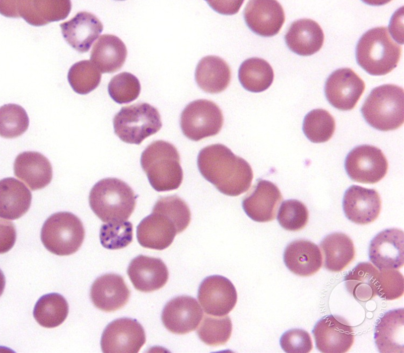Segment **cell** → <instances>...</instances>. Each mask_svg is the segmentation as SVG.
<instances>
[{
    "mask_svg": "<svg viewBox=\"0 0 404 353\" xmlns=\"http://www.w3.org/2000/svg\"><path fill=\"white\" fill-rule=\"evenodd\" d=\"M195 77L197 84L203 91L211 94L218 93L228 86L231 71L222 59L215 56H207L199 62Z\"/></svg>",
    "mask_w": 404,
    "mask_h": 353,
    "instance_id": "30",
    "label": "cell"
},
{
    "mask_svg": "<svg viewBox=\"0 0 404 353\" xmlns=\"http://www.w3.org/2000/svg\"><path fill=\"white\" fill-rule=\"evenodd\" d=\"M347 174L353 181L374 184L383 178L388 168L387 160L379 148L363 144L353 148L344 161Z\"/></svg>",
    "mask_w": 404,
    "mask_h": 353,
    "instance_id": "10",
    "label": "cell"
},
{
    "mask_svg": "<svg viewBox=\"0 0 404 353\" xmlns=\"http://www.w3.org/2000/svg\"><path fill=\"white\" fill-rule=\"evenodd\" d=\"M140 89L138 78L132 73L126 71L114 76L108 85L110 97L121 104L135 100L139 95Z\"/></svg>",
    "mask_w": 404,
    "mask_h": 353,
    "instance_id": "39",
    "label": "cell"
},
{
    "mask_svg": "<svg viewBox=\"0 0 404 353\" xmlns=\"http://www.w3.org/2000/svg\"><path fill=\"white\" fill-rule=\"evenodd\" d=\"M29 125L28 116L21 106L9 103L0 107L1 137L6 139L18 137L26 131Z\"/></svg>",
    "mask_w": 404,
    "mask_h": 353,
    "instance_id": "38",
    "label": "cell"
},
{
    "mask_svg": "<svg viewBox=\"0 0 404 353\" xmlns=\"http://www.w3.org/2000/svg\"><path fill=\"white\" fill-rule=\"evenodd\" d=\"M60 26L66 41L81 53L89 51L103 29L101 21L93 13L86 11L77 12Z\"/></svg>",
    "mask_w": 404,
    "mask_h": 353,
    "instance_id": "23",
    "label": "cell"
},
{
    "mask_svg": "<svg viewBox=\"0 0 404 353\" xmlns=\"http://www.w3.org/2000/svg\"><path fill=\"white\" fill-rule=\"evenodd\" d=\"M68 304L61 294L50 293L42 296L36 302L33 316L39 325L53 328L60 325L67 318Z\"/></svg>",
    "mask_w": 404,
    "mask_h": 353,
    "instance_id": "34",
    "label": "cell"
},
{
    "mask_svg": "<svg viewBox=\"0 0 404 353\" xmlns=\"http://www.w3.org/2000/svg\"><path fill=\"white\" fill-rule=\"evenodd\" d=\"M223 124L220 108L207 99H198L189 103L180 116V127L185 136L199 141L217 135Z\"/></svg>",
    "mask_w": 404,
    "mask_h": 353,
    "instance_id": "9",
    "label": "cell"
},
{
    "mask_svg": "<svg viewBox=\"0 0 404 353\" xmlns=\"http://www.w3.org/2000/svg\"><path fill=\"white\" fill-rule=\"evenodd\" d=\"M320 245L324 257V267L330 271H342L354 258L353 242L344 233L330 234L324 238Z\"/></svg>",
    "mask_w": 404,
    "mask_h": 353,
    "instance_id": "31",
    "label": "cell"
},
{
    "mask_svg": "<svg viewBox=\"0 0 404 353\" xmlns=\"http://www.w3.org/2000/svg\"><path fill=\"white\" fill-rule=\"evenodd\" d=\"M342 208L349 220L358 224H366L379 216L381 201L375 189L352 185L344 193Z\"/></svg>",
    "mask_w": 404,
    "mask_h": 353,
    "instance_id": "18",
    "label": "cell"
},
{
    "mask_svg": "<svg viewBox=\"0 0 404 353\" xmlns=\"http://www.w3.org/2000/svg\"><path fill=\"white\" fill-rule=\"evenodd\" d=\"M198 299L204 312L221 316L229 313L237 300L236 288L227 278L212 275L204 278L200 283Z\"/></svg>",
    "mask_w": 404,
    "mask_h": 353,
    "instance_id": "13",
    "label": "cell"
},
{
    "mask_svg": "<svg viewBox=\"0 0 404 353\" xmlns=\"http://www.w3.org/2000/svg\"><path fill=\"white\" fill-rule=\"evenodd\" d=\"M152 210L169 216L177 226L179 233L186 229L191 221V212L188 205L177 195L160 197Z\"/></svg>",
    "mask_w": 404,
    "mask_h": 353,
    "instance_id": "42",
    "label": "cell"
},
{
    "mask_svg": "<svg viewBox=\"0 0 404 353\" xmlns=\"http://www.w3.org/2000/svg\"><path fill=\"white\" fill-rule=\"evenodd\" d=\"M145 341L141 325L136 319L124 317L112 321L106 327L100 344L104 353H136Z\"/></svg>",
    "mask_w": 404,
    "mask_h": 353,
    "instance_id": "11",
    "label": "cell"
},
{
    "mask_svg": "<svg viewBox=\"0 0 404 353\" xmlns=\"http://www.w3.org/2000/svg\"><path fill=\"white\" fill-rule=\"evenodd\" d=\"M365 89L363 80L352 69L333 71L325 82L324 91L330 104L342 111L354 108Z\"/></svg>",
    "mask_w": 404,
    "mask_h": 353,
    "instance_id": "12",
    "label": "cell"
},
{
    "mask_svg": "<svg viewBox=\"0 0 404 353\" xmlns=\"http://www.w3.org/2000/svg\"><path fill=\"white\" fill-rule=\"evenodd\" d=\"M282 349L288 353H307L313 348L309 334L301 329H292L284 332L280 338Z\"/></svg>",
    "mask_w": 404,
    "mask_h": 353,
    "instance_id": "44",
    "label": "cell"
},
{
    "mask_svg": "<svg viewBox=\"0 0 404 353\" xmlns=\"http://www.w3.org/2000/svg\"><path fill=\"white\" fill-rule=\"evenodd\" d=\"M130 290L123 278L114 273L106 274L97 278L90 291L91 300L98 309L113 312L123 307L128 302Z\"/></svg>",
    "mask_w": 404,
    "mask_h": 353,
    "instance_id": "21",
    "label": "cell"
},
{
    "mask_svg": "<svg viewBox=\"0 0 404 353\" xmlns=\"http://www.w3.org/2000/svg\"><path fill=\"white\" fill-rule=\"evenodd\" d=\"M203 317L197 300L190 296L180 295L169 300L161 313L164 327L176 334H186L195 330Z\"/></svg>",
    "mask_w": 404,
    "mask_h": 353,
    "instance_id": "14",
    "label": "cell"
},
{
    "mask_svg": "<svg viewBox=\"0 0 404 353\" xmlns=\"http://www.w3.org/2000/svg\"><path fill=\"white\" fill-rule=\"evenodd\" d=\"M324 316L315 324L312 333L317 349L323 353L347 352L354 341L352 327L339 317Z\"/></svg>",
    "mask_w": 404,
    "mask_h": 353,
    "instance_id": "15",
    "label": "cell"
},
{
    "mask_svg": "<svg viewBox=\"0 0 404 353\" xmlns=\"http://www.w3.org/2000/svg\"><path fill=\"white\" fill-rule=\"evenodd\" d=\"M0 13L11 18L22 17L34 26H41L67 18L71 9L69 0H0Z\"/></svg>",
    "mask_w": 404,
    "mask_h": 353,
    "instance_id": "8",
    "label": "cell"
},
{
    "mask_svg": "<svg viewBox=\"0 0 404 353\" xmlns=\"http://www.w3.org/2000/svg\"><path fill=\"white\" fill-rule=\"evenodd\" d=\"M361 112L366 122L378 130L399 128L404 120L403 89L393 84L375 87L366 97Z\"/></svg>",
    "mask_w": 404,
    "mask_h": 353,
    "instance_id": "5",
    "label": "cell"
},
{
    "mask_svg": "<svg viewBox=\"0 0 404 353\" xmlns=\"http://www.w3.org/2000/svg\"><path fill=\"white\" fill-rule=\"evenodd\" d=\"M137 196L124 181L107 178L97 182L89 195L90 207L106 223L127 221L133 212Z\"/></svg>",
    "mask_w": 404,
    "mask_h": 353,
    "instance_id": "2",
    "label": "cell"
},
{
    "mask_svg": "<svg viewBox=\"0 0 404 353\" xmlns=\"http://www.w3.org/2000/svg\"><path fill=\"white\" fill-rule=\"evenodd\" d=\"M272 68L266 60L254 57L244 61L238 70V78L242 86L252 92H261L272 84Z\"/></svg>",
    "mask_w": 404,
    "mask_h": 353,
    "instance_id": "33",
    "label": "cell"
},
{
    "mask_svg": "<svg viewBox=\"0 0 404 353\" xmlns=\"http://www.w3.org/2000/svg\"><path fill=\"white\" fill-rule=\"evenodd\" d=\"M232 330V324L228 316L205 315L197 333L204 344L217 346L225 344L229 340Z\"/></svg>",
    "mask_w": 404,
    "mask_h": 353,
    "instance_id": "36",
    "label": "cell"
},
{
    "mask_svg": "<svg viewBox=\"0 0 404 353\" xmlns=\"http://www.w3.org/2000/svg\"><path fill=\"white\" fill-rule=\"evenodd\" d=\"M197 164L203 177L224 195L239 196L251 185L253 173L249 163L222 144H211L202 149Z\"/></svg>",
    "mask_w": 404,
    "mask_h": 353,
    "instance_id": "1",
    "label": "cell"
},
{
    "mask_svg": "<svg viewBox=\"0 0 404 353\" xmlns=\"http://www.w3.org/2000/svg\"><path fill=\"white\" fill-rule=\"evenodd\" d=\"M375 286L376 293L381 298L389 300L397 299L404 293V276L395 269L381 270Z\"/></svg>",
    "mask_w": 404,
    "mask_h": 353,
    "instance_id": "43",
    "label": "cell"
},
{
    "mask_svg": "<svg viewBox=\"0 0 404 353\" xmlns=\"http://www.w3.org/2000/svg\"><path fill=\"white\" fill-rule=\"evenodd\" d=\"M335 127V119L328 111L316 109L305 116L302 129L307 138L311 142L321 143L331 138Z\"/></svg>",
    "mask_w": 404,
    "mask_h": 353,
    "instance_id": "35",
    "label": "cell"
},
{
    "mask_svg": "<svg viewBox=\"0 0 404 353\" xmlns=\"http://www.w3.org/2000/svg\"><path fill=\"white\" fill-rule=\"evenodd\" d=\"M127 49L118 37L104 34L93 46L90 61L102 73H113L121 69L126 61Z\"/></svg>",
    "mask_w": 404,
    "mask_h": 353,
    "instance_id": "28",
    "label": "cell"
},
{
    "mask_svg": "<svg viewBox=\"0 0 404 353\" xmlns=\"http://www.w3.org/2000/svg\"><path fill=\"white\" fill-rule=\"evenodd\" d=\"M101 79V72L89 60H82L74 64L67 73L70 86L79 94H86L94 90Z\"/></svg>",
    "mask_w": 404,
    "mask_h": 353,
    "instance_id": "37",
    "label": "cell"
},
{
    "mask_svg": "<svg viewBox=\"0 0 404 353\" xmlns=\"http://www.w3.org/2000/svg\"><path fill=\"white\" fill-rule=\"evenodd\" d=\"M13 171L14 175L32 191L45 188L53 177L50 161L37 151H27L19 154L13 163Z\"/></svg>",
    "mask_w": 404,
    "mask_h": 353,
    "instance_id": "24",
    "label": "cell"
},
{
    "mask_svg": "<svg viewBox=\"0 0 404 353\" xmlns=\"http://www.w3.org/2000/svg\"><path fill=\"white\" fill-rule=\"evenodd\" d=\"M282 200L278 188L270 181L259 179L253 192L242 201V207L252 219L260 222L275 218L277 208Z\"/></svg>",
    "mask_w": 404,
    "mask_h": 353,
    "instance_id": "19",
    "label": "cell"
},
{
    "mask_svg": "<svg viewBox=\"0 0 404 353\" xmlns=\"http://www.w3.org/2000/svg\"><path fill=\"white\" fill-rule=\"evenodd\" d=\"M178 233L175 224L169 216L154 210L136 227L139 244L144 248L158 250L168 247Z\"/></svg>",
    "mask_w": 404,
    "mask_h": 353,
    "instance_id": "22",
    "label": "cell"
},
{
    "mask_svg": "<svg viewBox=\"0 0 404 353\" xmlns=\"http://www.w3.org/2000/svg\"><path fill=\"white\" fill-rule=\"evenodd\" d=\"M283 261L288 269L294 274L308 277L317 272L322 265V256L318 246L304 239L290 242L283 253Z\"/></svg>",
    "mask_w": 404,
    "mask_h": 353,
    "instance_id": "26",
    "label": "cell"
},
{
    "mask_svg": "<svg viewBox=\"0 0 404 353\" xmlns=\"http://www.w3.org/2000/svg\"><path fill=\"white\" fill-rule=\"evenodd\" d=\"M133 224L128 221L103 224L99 238L105 248L117 250L128 246L133 241Z\"/></svg>",
    "mask_w": 404,
    "mask_h": 353,
    "instance_id": "40",
    "label": "cell"
},
{
    "mask_svg": "<svg viewBox=\"0 0 404 353\" xmlns=\"http://www.w3.org/2000/svg\"><path fill=\"white\" fill-rule=\"evenodd\" d=\"M378 270L369 262L358 263L344 277L347 290L357 300L367 301L376 295Z\"/></svg>",
    "mask_w": 404,
    "mask_h": 353,
    "instance_id": "32",
    "label": "cell"
},
{
    "mask_svg": "<svg viewBox=\"0 0 404 353\" xmlns=\"http://www.w3.org/2000/svg\"><path fill=\"white\" fill-rule=\"evenodd\" d=\"M309 212L305 205L301 202L290 199L281 204L277 216L280 226L288 231H298L307 224Z\"/></svg>",
    "mask_w": 404,
    "mask_h": 353,
    "instance_id": "41",
    "label": "cell"
},
{
    "mask_svg": "<svg viewBox=\"0 0 404 353\" xmlns=\"http://www.w3.org/2000/svg\"><path fill=\"white\" fill-rule=\"evenodd\" d=\"M401 47L390 36L386 27L370 29L359 39L355 50L357 64L367 73L382 75L397 66Z\"/></svg>",
    "mask_w": 404,
    "mask_h": 353,
    "instance_id": "4",
    "label": "cell"
},
{
    "mask_svg": "<svg viewBox=\"0 0 404 353\" xmlns=\"http://www.w3.org/2000/svg\"><path fill=\"white\" fill-rule=\"evenodd\" d=\"M115 134L125 142L139 144L162 127L157 109L147 103L122 107L113 118Z\"/></svg>",
    "mask_w": 404,
    "mask_h": 353,
    "instance_id": "7",
    "label": "cell"
},
{
    "mask_svg": "<svg viewBox=\"0 0 404 353\" xmlns=\"http://www.w3.org/2000/svg\"><path fill=\"white\" fill-rule=\"evenodd\" d=\"M404 244L403 230L396 228L384 230L370 242L369 259L380 270L400 268L404 264Z\"/></svg>",
    "mask_w": 404,
    "mask_h": 353,
    "instance_id": "16",
    "label": "cell"
},
{
    "mask_svg": "<svg viewBox=\"0 0 404 353\" xmlns=\"http://www.w3.org/2000/svg\"><path fill=\"white\" fill-rule=\"evenodd\" d=\"M404 308L389 310L375 326L374 339L381 353L404 352Z\"/></svg>",
    "mask_w": 404,
    "mask_h": 353,
    "instance_id": "27",
    "label": "cell"
},
{
    "mask_svg": "<svg viewBox=\"0 0 404 353\" xmlns=\"http://www.w3.org/2000/svg\"><path fill=\"white\" fill-rule=\"evenodd\" d=\"M244 18L250 30L263 37L277 34L285 21L281 4L276 0H270L249 1L244 9Z\"/></svg>",
    "mask_w": 404,
    "mask_h": 353,
    "instance_id": "17",
    "label": "cell"
},
{
    "mask_svg": "<svg viewBox=\"0 0 404 353\" xmlns=\"http://www.w3.org/2000/svg\"><path fill=\"white\" fill-rule=\"evenodd\" d=\"M41 240L44 247L52 253L67 256L76 252L85 237V229L81 220L67 212L53 213L44 222L41 230Z\"/></svg>",
    "mask_w": 404,
    "mask_h": 353,
    "instance_id": "6",
    "label": "cell"
},
{
    "mask_svg": "<svg viewBox=\"0 0 404 353\" xmlns=\"http://www.w3.org/2000/svg\"><path fill=\"white\" fill-rule=\"evenodd\" d=\"M127 274L135 288L144 292L162 288L169 278L167 267L161 259L142 255L131 261Z\"/></svg>",
    "mask_w": 404,
    "mask_h": 353,
    "instance_id": "20",
    "label": "cell"
},
{
    "mask_svg": "<svg viewBox=\"0 0 404 353\" xmlns=\"http://www.w3.org/2000/svg\"><path fill=\"white\" fill-rule=\"evenodd\" d=\"M0 195L1 218L18 219L30 207L31 193L23 183L14 178L8 177L0 180Z\"/></svg>",
    "mask_w": 404,
    "mask_h": 353,
    "instance_id": "29",
    "label": "cell"
},
{
    "mask_svg": "<svg viewBox=\"0 0 404 353\" xmlns=\"http://www.w3.org/2000/svg\"><path fill=\"white\" fill-rule=\"evenodd\" d=\"M206 1L210 7L217 12L227 15L237 13L243 2V0H207Z\"/></svg>",
    "mask_w": 404,
    "mask_h": 353,
    "instance_id": "45",
    "label": "cell"
},
{
    "mask_svg": "<svg viewBox=\"0 0 404 353\" xmlns=\"http://www.w3.org/2000/svg\"><path fill=\"white\" fill-rule=\"evenodd\" d=\"M284 39L292 52L300 56H308L320 50L324 43V34L317 22L303 18L291 24Z\"/></svg>",
    "mask_w": 404,
    "mask_h": 353,
    "instance_id": "25",
    "label": "cell"
},
{
    "mask_svg": "<svg viewBox=\"0 0 404 353\" xmlns=\"http://www.w3.org/2000/svg\"><path fill=\"white\" fill-rule=\"evenodd\" d=\"M141 166L156 191L176 189L181 184L183 173L176 147L162 140L152 142L142 152Z\"/></svg>",
    "mask_w": 404,
    "mask_h": 353,
    "instance_id": "3",
    "label": "cell"
}]
</instances>
